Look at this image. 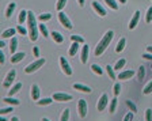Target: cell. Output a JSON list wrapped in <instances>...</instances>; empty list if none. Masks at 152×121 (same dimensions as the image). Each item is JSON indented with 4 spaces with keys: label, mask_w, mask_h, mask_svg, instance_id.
Here are the masks:
<instances>
[{
    "label": "cell",
    "mask_w": 152,
    "mask_h": 121,
    "mask_svg": "<svg viewBox=\"0 0 152 121\" xmlns=\"http://www.w3.org/2000/svg\"><path fill=\"white\" fill-rule=\"evenodd\" d=\"M114 37V33L111 30H109L107 33H106L105 35H103V38L99 41V44H98V46L95 48V56H101L103 52L106 51V48L110 45V42H111V39H113Z\"/></svg>",
    "instance_id": "cell-1"
},
{
    "label": "cell",
    "mask_w": 152,
    "mask_h": 121,
    "mask_svg": "<svg viewBox=\"0 0 152 121\" xmlns=\"http://www.w3.org/2000/svg\"><path fill=\"white\" fill-rule=\"evenodd\" d=\"M27 23H29V35H30L31 41H37L38 38V26L35 22V16L31 11H29V16H27Z\"/></svg>",
    "instance_id": "cell-2"
},
{
    "label": "cell",
    "mask_w": 152,
    "mask_h": 121,
    "mask_svg": "<svg viewBox=\"0 0 152 121\" xmlns=\"http://www.w3.org/2000/svg\"><path fill=\"white\" fill-rule=\"evenodd\" d=\"M43 64H45V59H37L34 63L29 64V65L25 68V72H26V74H33L34 71H37L38 68H41Z\"/></svg>",
    "instance_id": "cell-3"
},
{
    "label": "cell",
    "mask_w": 152,
    "mask_h": 121,
    "mask_svg": "<svg viewBox=\"0 0 152 121\" xmlns=\"http://www.w3.org/2000/svg\"><path fill=\"white\" fill-rule=\"evenodd\" d=\"M87 112H88V106H87L86 99H80L78 102V113L82 118H84L87 116Z\"/></svg>",
    "instance_id": "cell-4"
},
{
    "label": "cell",
    "mask_w": 152,
    "mask_h": 121,
    "mask_svg": "<svg viewBox=\"0 0 152 121\" xmlns=\"http://www.w3.org/2000/svg\"><path fill=\"white\" fill-rule=\"evenodd\" d=\"M60 64H61V68H62V72L65 75H68V76H71L72 75V68H71V65H69V63L67 61V59L65 57H60Z\"/></svg>",
    "instance_id": "cell-5"
},
{
    "label": "cell",
    "mask_w": 152,
    "mask_h": 121,
    "mask_svg": "<svg viewBox=\"0 0 152 121\" xmlns=\"http://www.w3.org/2000/svg\"><path fill=\"white\" fill-rule=\"evenodd\" d=\"M15 76H16V71H15V70H11V71H10V72L7 74L6 79H4L3 86H4V87H10V86L12 84V82L15 80Z\"/></svg>",
    "instance_id": "cell-6"
},
{
    "label": "cell",
    "mask_w": 152,
    "mask_h": 121,
    "mask_svg": "<svg viewBox=\"0 0 152 121\" xmlns=\"http://www.w3.org/2000/svg\"><path fill=\"white\" fill-rule=\"evenodd\" d=\"M59 20L65 29H68V30L72 29V23H71V20L68 19V16H67L64 12H59Z\"/></svg>",
    "instance_id": "cell-7"
},
{
    "label": "cell",
    "mask_w": 152,
    "mask_h": 121,
    "mask_svg": "<svg viewBox=\"0 0 152 121\" xmlns=\"http://www.w3.org/2000/svg\"><path fill=\"white\" fill-rule=\"evenodd\" d=\"M107 102H109V98H107V94H102L101 98H99V101H98V105H97V109L99 112L106 109V106H107Z\"/></svg>",
    "instance_id": "cell-8"
},
{
    "label": "cell",
    "mask_w": 152,
    "mask_h": 121,
    "mask_svg": "<svg viewBox=\"0 0 152 121\" xmlns=\"http://www.w3.org/2000/svg\"><path fill=\"white\" fill-rule=\"evenodd\" d=\"M53 99L57 102H68L72 99V95L71 94H64V93H56L53 95Z\"/></svg>",
    "instance_id": "cell-9"
},
{
    "label": "cell",
    "mask_w": 152,
    "mask_h": 121,
    "mask_svg": "<svg viewBox=\"0 0 152 121\" xmlns=\"http://www.w3.org/2000/svg\"><path fill=\"white\" fill-rule=\"evenodd\" d=\"M139 19H140V11H136L134 12V15H133V18H132V20H130V23H129V29H130V30H133V29L137 26Z\"/></svg>",
    "instance_id": "cell-10"
},
{
    "label": "cell",
    "mask_w": 152,
    "mask_h": 121,
    "mask_svg": "<svg viewBox=\"0 0 152 121\" xmlns=\"http://www.w3.org/2000/svg\"><path fill=\"white\" fill-rule=\"evenodd\" d=\"M31 98L33 101H39V87L37 84L31 86Z\"/></svg>",
    "instance_id": "cell-11"
},
{
    "label": "cell",
    "mask_w": 152,
    "mask_h": 121,
    "mask_svg": "<svg viewBox=\"0 0 152 121\" xmlns=\"http://www.w3.org/2000/svg\"><path fill=\"white\" fill-rule=\"evenodd\" d=\"M74 89L75 90H79L82 93H86V94H90L91 93V89L88 86H84V84H80V83H75L74 84Z\"/></svg>",
    "instance_id": "cell-12"
},
{
    "label": "cell",
    "mask_w": 152,
    "mask_h": 121,
    "mask_svg": "<svg viewBox=\"0 0 152 121\" xmlns=\"http://www.w3.org/2000/svg\"><path fill=\"white\" fill-rule=\"evenodd\" d=\"M92 7H94V10L99 14L101 16H105L106 15V11H105V8L102 7L101 4L98 3V1H92Z\"/></svg>",
    "instance_id": "cell-13"
},
{
    "label": "cell",
    "mask_w": 152,
    "mask_h": 121,
    "mask_svg": "<svg viewBox=\"0 0 152 121\" xmlns=\"http://www.w3.org/2000/svg\"><path fill=\"white\" fill-rule=\"evenodd\" d=\"M134 75V72L133 71H122V72H120V75H118V79H121V80H125V79H130Z\"/></svg>",
    "instance_id": "cell-14"
},
{
    "label": "cell",
    "mask_w": 152,
    "mask_h": 121,
    "mask_svg": "<svg viewBox=\"0 0 152 121\" xmlns=\"http://www.w3.org/2000/svg\"><path fill=\"white\" fill-rule=\"evenodd\" d=\"M25 53L23 52H18V53H15V55H12V57H11V63H19V61H22V60L25 59Z\"/></svg>",
    "instance_id": "cell-15"
},
{
    "label": "cell",
    "mask_w": 152,
    "mask_h": 121,
    "mask_svg": "<svg viewBox=\"0 0 152 121\" xmlns=\"http://www.w3.org/2000/svg\"><path fill=\"white\" fill-rule=\"evenodd\" d=\"M16 48H18V38L16 37H12L11 44H10V52H11L12 55L16 53Z\"/></svg>",
    "instance_id": "cell-16"
},
{
    "label": "cell",
    "mask_w": 152,
    "mask_h": 121,
    "mask_svg": "<svg viewBox=\"0 0 152 121\" xmlns=\"http://www.w3.org/2000/svg\"><path fill=\"white\" fill-rule=\"evenodd\" d=\"M88 45H84L83 46V51H82V63L83 64H86L87 60H88Z\"/></svg>",
    "instance_id": "cell-17"
},
{
    "label": "cell",
    "mask_w": 152,
    "mask_h": 121,
    "mask_svg": "<svg viewBox=\"0 0 152 121\" xmlns=\"http://www.w3.org/2000/svg\"><path fill=\"white\" fill-rule=\"evenodd\" d=\"M15 33H16V29H14V27L7 29V30L3 31L1 37H3V38H10V37H12V35H15Z\"/></svg>",
    "instance_id": "cell-18"
},
{
    "label": "cell",
    "mask_w": 152,
    "mask_h": 121,
    "mask_svg": "<svg viewBox=\"0 0 152 121\" xmlns=\"http://www.w3.org/2000/svg\"><path fill=\"white\" fill-rule=\"evenodd\" d=\"M52 38H53V41L57 44H61L62 41H64V37L60 34L59 31H53V33H52Z\"/></svg>",
    "instance_id": "cell-19"
},
{
    "label": "cell",
    "mask_w": 152,
    "mask_h": 121,
    "mask_svg": "<svg viewBox=\"0 0 152 121\" xmlns=\"http://www.w3.org/2000/svg\"><path fill=\"white\" fill-rule=\"evenodd\" d=\"M15 7H16V3H14V1L8 4L7 10H6V16H7V18H11L12 12H14V10H15Z\"/></svg>",
    "instance_id": "cell-20"
},
{
    "label": "cell",
    "mask_w": 152,
    "mask_h": 121,
    "mask_svg": "<svg viewBox=\"0 0 152 121\" xmlns=\"http://www.w3.org/2000/svg\"><path fill=\"white\" fill-rule=\"evenodd\" d=\"M3 102H7V103H10V105H12V106H18L20 103L19 99H15V98H12V97H6L3 99Z\"/></svg>",
    "instance_id": "cell-21"
},
{
    "label": "cell",
    "mask_w": 152,
    "mask_h": 121,
    "mask_svg": "<svg viewBox=\"0 0 152 121\" xmlns=\"http://www.w3.org/2000/svg\"><path fill=\"white\" fill-rule=\"evenodd\" d=\"M20 89H22V83H19V82L15 83V86L12 87V89H11L10 91H8V97H12V95L18 93V91L20 90Z\"/></svg>",
    "instance_id": "cell-22"
},
{
    "label": "cell",
    "mask_w": 152,
    "mask_h": 121,
    "mask_svg": "<svg viewBox=\"0 0 152 121\" xmlns=\"http://www.w3.org/2000/svg\"><path fill=\"white\" fill-rule=\"evenodd\" d=\"M29 16V11H25V10H22V11L19 12V16H18V22H19L20 25H23V22L26 20V18Z\"/></svg>",
    "instance_id": "cell-23"
},
{
    "label": "cell",
    "mask_w": 152,
    "mask_h": 121,
    "mask_svg": "<svg viewBox=\"0 0 152 121\" xmlns=\"http://www.w3.org/2000/svg\"><path fill=\"white\" fill-rule=\"evenodd\" d=\"M53 101H55L53 98H43V99H39V101H37V105H39V106L50 105V103H52Z\"/></svg>",
    "instance_id": "cell-24"
},
{
    "label": "cell",
    "mask_w": 152,
    "mask_h": 121,
    "mask_svg": "<svg viewBox=\"0 0 152 121\" xmlns=\"http://www.w3.org/2000/svg\"><path fill=\"white\" fill-rule=\"evenodd\" d=\"M125 44H126V39H125V38H121V39H120V41H118L117 48H116V52H117V53H120V52H122V51H124Z\"/></svg>",
    "instance_id": "cell-25"
},
{
    "label": "cell",
    "mask_w": 152,
    "mask_h": 121,
    "mask_svg": "<svg viewBox=\"0 0 152 121\" xmlns=\"http://www.w3.org/2000/svg\"><path fill=\"white\" fill-rule=\"evenodd\" d=\"M78 49H79V42H74L69 48V56H75L78 53Z\"/></svg>",
    "instance_id": "cell-26"
},
{
    "label": "cell",
    "mask_w": 152,
    "mask_h": 121,
    "mask_svg": "<svg viewBox=\"0 0 152 121\" xmlns=\"http://www.w3.org/2000/svg\"><path fill=\"white\" fill-rule=\"evenodd\" d=\"M117 98H113V99H111V101H110V113H114V112H116V108H117Z\"/></svg>",
    "instance_id": "cell-27"
},
{
    "label": "cell",
    "mask_w": 152,
    "mask_h": 121,
    "mask_svg": "<svg viewBox=\"0 0 152 121\" xmlns=\"http://www.w3.org/2000/svg\"><path fill=\"white\" fill-rule=\"evenodd\" d=\"M91 70H92L97 75H99V76H101V75L103 74V71H102V68H101L99 65H98V64H92V65H91Z\"/></svg>",
    "instance_id": "cell-28"
},
{
    "label": "cell",
    "mask_w": 152,
    "mask_h": 121,
    "mask_svg": "<svg viewBox=\"0 0 152 121\" xmlns=\"http://www.w3.org/2000/svg\"><path fill=\"white\" fill-rule=\"evenodd\" d=\"M68 120H69V109H64L62 110V114H61L60 121H68Z\"/></svg>",
    "instance_id": "cell-29"
},
{
    "label": "cell",
    "mask_w": 152,
    "mask_h": 121,
    "mask_svg": "<svg viewBox=\"0 0 152 121\" xmlns=\"http://www.w3.org/2000/svg\"><path fill=\"white\" fill-rule=\"evenodd\" d=\"M105 1L111 10H118V4L116 3V0H105Z\"/></svg>",
    "instance_id": "cell-30"
},
{
    "label": "cell",
    "mask_w": 152,
    "mask_h": 121,
    "mask_svg": "<svg viewBox=\"0 0 152 121\" xmlns=\"http://www.w3.org/2000/svg\"><path fill=\"white\" fill-rule=\"evenodd\" d=\"M38 29H39V31H41V34H42L43 37H48V35H49V33H48L46 26H45V25H43V23L38 25Z\"/></svg>",
    "instance_id": "cell-31"
},
{
    "label": "cell",
    "mask_w": 152,
    "mask_h": 121,
    "mask_svg": "<svg viewBox=\"0 0 152 121\" xmlns=\"http://www.w3.org/2000/svg\"><path fill=\"white\" fill-rule=\"evenodd\" d=\"M65 4H67V0H59V1H57V4H56V8H57V11L61 12V10L65 7Z\"/></svg>",
    "instance_id": "cell-32"
},
{
    "label": "cell",
    "mask_w": 152,
    "mask_h": 121,
    "mask_svg": "<svg viewBox=\"0 0 152 121\" xmlns=\"http://www.w3.org/2000/svg\"><path fill=\"white\" fill-rule=\"evenodd\" d=\"M137 76H139V79L140 80H143L145 76V67L144 65H141L140 68H139V74H137Z\"/></svg>",
    "instance_id": "cell-33"
},
{
    "label": "cell",
    "mask_w": 152,
    "mask_h": 121,
    "mask_svg": "<svg viewBox=\"0 0 152 121\" xmlns=\"http://www.w3.org/2000/svg\"><path fill=\"white\" fill-rule=\"evenodd\" d=\"M106 71H107V74H109L110 79H116V74H114V68H113V67L107 65V67H106Z\"/></svg>",
    "instance_id": "cell-34"
},
{
    "label": "cell",
    "mask_w": 152,
    "mask_h": 121,
    "mask_svg": "<svg viewBox=\"0 0 152 121\" xmlns=\"http://www.w3.org/2000/svg\"><path fill=\"white\" fill-rule=\"evenodd\" d=\"M125 59H121V60H118L117 64H116V67H114V70H121V68H124L125 67Z\"/></svg>",
    "instance_id": "cell-35"
},
{
    "label": "cell",
    "mask_w": 152,
    "mask_h": 121,
    "mask_svg": "<svg viewBox=\"0 0 152 121\" xmlns=\"http://www.w3.org/2000/svg\"><path fill=\"white\" fill-rule=\"evenodd\" d=\"M52 18V15L50 14H41V15H39V20H41V22H46V20H49Z\"/></svg>",
    "instance_id": "cell-36"
},
{
    "label": "cell",
    "mask_w": 152,
    "mask_h": 121,
    "mask_svg": "<svg viewBox=\"0 0 152 121\" xmlns=\"http://www.w3.org/2000/svg\"><path fill=\"white\" fill-rule=\"evenodd\" d=\"M120 93H121V84H120V83H116V84H114V95L118 97Z\"/></svg>",
    "instance_id": "cell-37"
},
{
    "label": "cell",
    "mask_w": 152,
    "mask_h": 121,
    "mask_svg": "<svg viewBox=\"0 0 152 121\" xmlns=\"http://www.w3.org/2000/svg\"><path fill=\"white\" fill-rule=\"evenodd\" d=\"M143 93H144V94H151V93H152V80L148 83V84H147V86L144 87Z\"/></svg>",
    "instance_id": "cell-38"
},
{
    "label": "cell",
    "mask_w": 152,
    "mask_h": 121,
    "mask_svg": "<svg viewBox=\"0 0 152 121\" xmlns=\"http://www.w3.org/2000/svg\"><path fill=\"white\" fill-rule=\"evenodd\" d=\"M126 106H128L129 109L132 110L133 113H134V112H137V108H136V105H134V103H133L132 101H126Z\"/></svg>",
    "instance_id": "cell-39"
},
{
    "label": "cell",
    "mask_w": 152,
    "mask_h": 121,
    "mask_svg": "<svg viewBox=\"0 0 152 121\" xmlns=\"http://www.w3.org/2000/svg\"><path fill=\"white\" fill-rule=\"evenodd\" d=\"M71 38H72V41H74V42H79V44H83V42H84L83 37H80V35H72Z\"/></svg>",
    "instance_id": "cell-40"
},
{
    "label": "cell",
    "mask_w": 152,
    "mask_h": 121,
    "mask_svg": "<svg viewBox=\"0 0 152 121\" xmlns=\"http://www.w3.org/2000/svg\"><path fill=\"white\" fill-rule=\"evenodd\" d=\"M145 20H147V23H149L152 20V7L148 8V11H147V16H145Z\"/></svg>",
    "instance_id": "cell-41"
},
{
    "label": "cell",
    "mask_w": 152,
    "mask_h": 121,
    "mask_svg": "<svg viewBox=\"0 0 152 121\" xmlns=\"http://www.w3.org/2000/svg\"><path fill=\"white\" fill-rule=\"evenodd\" d=\"M145 121H152V109L145 110Z\"/></svg>",
    "instance_id": "cell-42"
},
{
    "label": "cell",
    "mask_w": 152,
    "mask_h": 121,
    "mask_svg": "<svg viewBox=\"0 0 152 121\" xmlns=\"http://www.w3.org/2000/svg\"><path fill=\"white\" fill-rule=\"evenodd\" d=\"M16 31H18V33H19V34H22V35H25L26 34V33H27V29H25L23 26H18V27H16Z\"/></svg>",
    "instance_id": "cell-43"
},
{
    "label": "cell",
    "mask_w": 152,
    "mask_h": 121,
    "mask_svg": "<svg viewBox=\"0 0 152 121\" xmlns=\"http://www.w3.org/2000/svg\"><path fill=\"white\" fill-rule=\"evenodd\" d=\"M10 112H12V108H1V110H0L1 116H6V114H8Z\"/></svg>",
    "instance_id": "cell-44"
},
{
    "label": "cell",
    "mask_w": 152,
    "mask_h": 121,
    "mask_svg": "<svg viewBox=\"0 0 152 121\" xmlns=\"http://www.w3.org/2000/svg\"><path fill=\"white\" fill-rule=\"evenodd\" d=\"M133 112H129V113H126V116L124 117V121H132L133 120Z\"/></svg>",
    "instance_id": "cell-45"
},
{
    "label": "cell",
    "mask_w": 152,
    "mask_h": 121,
    "mask_svg": "<svg viewBox=\"0 0 152 121\" xmlns=\"http://www.w3.org/2000/svg\"><path fill=\"white\" fill-rule=\"evenodd\" d=\"M33 53H34V56L35 57H39V49L37 46H34L33 48Z\"/></svg>",
    "instance_id": "cell-46"
},
{
    "label": "cell",
    "mask_w": 152,
    "mask_h": 121,
    "mask_svg": "<svg viewBox=\"0 0 152 121\" xmlns=\"http://www.w3.org/2000/svg\"><path fill=\"white\" fill-rule=\"evenodd\" d=\"M4 57H6V56H4V53L1 52V53H0V64H4V61H6Z\"/></svg>",
    "instance_id": "cell-47"
},
{
    "label": "cell",
    "mask_w": 152,
    "mask_h": 121,
    "mask_svg": "<svg viewBox=\"0 0 152 121\" xmlns=\"http://www.w3.org/2000/svg\"><path fill=\"white\" fill-rule=\"evenodd\" d=\"M143 57H144V59H147V60H152V55H149V53H144V55H143Z\"/></svg>",
    "instance_id": "cell-48"
},
{
    "label": "cell",
    "mask_w": 152,
    "mask_h": 121,
    "mask_svg": "<svg viewBox=\"0 0 152 121\" xmlns=\"http://www.w3.org/2000/svg\"><path fill=\"white\" fill-rule=\"evenodd\" d=\"M78 3L80 7H83V6H84V0H78Z\"/></svg>",
    "instance_id": "cell-49"
},
{
    "label": "cell",
    "mask_w": 152,
    "mask_h": 121,
    "mask_svg": "<svg viewBox=\"0 0 152 121\" xmlns=\"http://www.w3.org/2000/svg\"><path fill=\"white\" fill-rule=\"evenodd\" d=\"M147 51H148V53H152V46H148L147 48Z\"/></svg>",
    "instance_id": "cell-50"
},
{
    "label": "cell",
    "mask_w": 152,
    "mask_h": 121,
    "mask_svg": "<svg viewBox=\"0 0 152 121\" xmlns=\"http://www.w3.org/2000/svg\"><path fill=\"white\" fill-rule=\"evenodd\" d=\"M11 121H19V118H18V117H12Z\"/></svg>",
    "instance_id": "cell-51"
},
{
    "label": "cell",
    "mask_w": 152,
    "mask_h": 121,
    "mask_svg": "<svg viewBox=\"0 0 152 121\" xmlns=\"http://www.w3.org/2000/svg\"><path fill=\"white\" fill-rule=\"evenodd\" d=\"M120 3H121V4H125V3H126V0H120Z\"/></svg>",
    "instance_id": "cell-52"
},
{
    "label": "cell",
    "mask_w": 152,
    "mask_h": 121,
    "mask_svg": "<svg viewBox=\"0 0 152 121\" xmlns=\"http://www.w3.org/2000/svg\"><path fill=\"white\" fill-rule=\"evenodd\" d=\"M42 121H50V120H49V118H45V117H43V118H42Z\"/></svg>",
    "instance_id": "cell-53"
},
{
    "label": "cell",
    "mask_w": 152,
    "mask_h": 121,
    "mask_svg": "<svg viewBox=\"0 0 152 121\" xmlns=\"http://www.w3.org/2000/svg\"><path fill=\"white\" fill-rule=\"evenodd\" d=\"M0 121H6V118H4V117H1V118H0Z\"/></svg>",
    "instance_id": "cell-54"
},
{
    "label": "cell",
    "mask_w": 152,
    "mask_h": 121,
    "mask_svg": "<svg viewBox=\"0 0 152 121\" xmlns=\"http://www.w3.org/2000/svg\"><path fill=\"white\" fill-rule=\"evenodd\" d=\"M151 68H152V65H151Z\"/></svg>",
    "instance_id": "cell-55"
}]
</instances>
